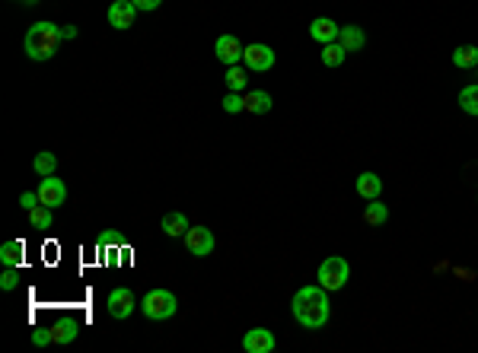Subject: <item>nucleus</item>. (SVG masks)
<instances>
[{"label": "nucleus", "instance_id": "obj_1", "mask_svg": "<svg viewBox=\"0 0 478 353\" xmlns=\"http://www.w3.org/2000/svg\"><path fill=\"white\" fill-rule=\"evenodd\" d=\"M290 312L300 322V328L306 331H319L329 325L332 315V302H329V290L322 283H312V287H300L290 300Z\"/></svg>", "mask_w": 478, "mask_h": 353}, {"label": "nucleus", "instance_id": "obj_2", "mask_svg": "<svg viewBox=\"0 0 478 353\" xmlns=\"http://www.w3.org/2000/svg\"><path fill=\"white\" fill-rule=\"evenodd\" d=\"M58 45H61V26H54V23L29 26V32H26V38H23V48L32 60H51Z\"/></svg>", "mask_w": 478, "mask_h": 353}, {"label": "nucleus", "instance_id": "obj_3", "mask_svg": "<svg viewBox=\"0 0 478 353\" xmlns=\"http://www.w3.org/2000/svg\"><path fill=\"white\" fill-rule=\"evenodd\" d=\"M176 309H179V300L173 296V290H150L147 296L141 300V312L150 318V322H166V318L176 315Z\"/></svg>", "mask_w": 478, "mask_h": 353}, {"label": "nucleus", "instance_id": "obj_4", "mask_svg": "<svg viewBox=\"0 0 478 353\" xmlns=\"http://www.w3.org/2000/svg\"><path fill=\"white\" fill-rule=\"evenodd\" d=\"M347 277H351V264H347V258L345 255H332V258H325L322 264H319V270H316V280L322 283L329 293H335V290H341L347 283Z\"/></svg>", "mask_w": 478, "mask_h": 353}, {"label": "nucleus", "instance_id": "obj_5", "mask_svg": "<svg viewBox=\"0 0 478 353\" xmlns=\"http://www.w3.org/2000/svg\"><path fill=\"white\" fill-rule=\"evenodd\" d=\"M243 67H249L252 73H268L275 70V51L265 42H252L243 48Z\"/></svg>", "mask_w": 478, "mask_h": 353}, {"label": "nucleus", "instance_id": "obj_6", "mask_svg": "<svg viewBox=\"0 0 478 353\" xmlns=\"http://www.w3.org/2000/svg\"><path fill=\"white\" fill-rule=\"evenodd\" d=\"M182 242H185L188 255H195V258H208L210 252H214V246H217L214 233H210L208 226H188V233L182 236Z\"/></svg>", "mask_w": 478, "mask_h": 353}, {"label": "nucleus", "instance_id": "obj_7", "mask_svg": "<svg viewBox=\"0 0 478 353\" xmlns=\"http://www.w3.org/2000/svg\"><path fill=\"white\" fill-rule=\"evenodd\" d=\"M106 305H108V315H112V318H118V322L131 318V315H134V309H141L138 300H134V293H131L128 287H115L112 293H108Z\"/></svg>", "mask_w": 478, "mask_h": 353}, {"label": "nucleus", "instance_id": "obj_8", "mask_svg": "<svg viewBox=\"0 0 478 353\" xmlns=\"http://www.w3.org/2000/svg\"><path fill=\"white\" fill-rule=\"evenodd\" d=\"M106 19H108L112 29H131L134 19H138V6H134L131 0H112V4H108Z\"/></svg>", "mask_w": 478, "mask_h": 353}, {"label": "nucleus", "instance_id": "obj_9", "mask_svg": "<svg viewBox=\"0 0 478 353\" xmlns=\"http://www.w3.org/2000/svg\"><path fill=\"white\" fill-rule=\"evenodd\" d=\"M214 58L220 60L223 67L243 64V45H239V38L236 36H220L214 42Z\"/></svg>", "mask_w": 478, "mask_h": 353}, {"label": "nucleus", "instance_id": "obj_10", "mask_svg": "<svg viewBox=\"0 0 478 353\" xmlns=\"http://www.w3.org/2000/svg\"><path fill=\"white\" fill-rule=\"evenodd\" d=\"M39 201L51 210L61 207V204H67V185L61 179H54V175H48V179H42V185H39Z\"/></svg>", "mask_w": 478, "mask_h": 353}, {"label": "nucleus", "instance_id": "obj_11", "mask_svg": "<svg viewBox=\"0 0 478 353\" xmlns=\"http://www.w3.org/2000/svg\"><path fill=\"white\" fill-rule=\"evenodd\" d=\"M275 344L278 341L268 328H252V331H245V337H243V350H249V353H271Z\"/></svg>", "mask_w": 478, "mask_h": 353}, {"label": "nucleus", "instance_id": "obj_12", "mask_svg": "<svg viewBox=\"0 0 478 353\" xmlns=\"http://www.w3.org/2000/svg\"><path fill=\"white\" fill-rule=\"evenodd\" d=\"M338 32H341V26L335 23V19H329V16H316L310 23V38H312V42H319V45L338 42Z\"/></svg>", "mask_w": 478, "mask_h": 353}, {"label": "nucleus", "instance_id": "obj_13", "mask_svg": "<svg viewBox=\"0 0 478 353\" xmlns=\"http://www.w3.org/2000/svg\"><path fill=\"white\" fill-rule=\"evenodd\" d=\"M354 191H357V198H364V201H377L382 194V179L377 172H360L357 179H354Z\"/></svg>", "mask_w": 478, "mask_h": 353}, {"label": "nucleus", "instance_id": "obj_14", "mask_svg": "<svg viewBox=\"0 0 478 353\" xmlns=\"http://www.w3.org/2000/svg\"><path fill=\"white\" fill-rule=\"evenodd\" d=\"M338 45L345 48L347 54H354V51H360L367 45V32L360 29V26H341V32H338Z\"/></svg>", "mask_w": 478, "mask_h": 353}, {"label": "nucleus", "instance_id": "obj_15", "mask_svg": "<svg viewBox=\"0 0 478 353\" xmlns=\"http://www.w3.org/2000/svg\"><path fill=\"white\" fill-rule=\"evenodd\" d=\"M243 102H245V112L249 115H268L271 105H275V99H271L268 90H249L243 96Z\"/></svg>", "mask_w": 478, "mask_h": 353}, {"label": "nucleus", "instance_id": "obj_16", "mask_svg": "<svg viewBox=\"0 0 478 353\" xmlns=\"http://www.w3.org/2000/svg\"><path fill=\"white\" fill-rule=\"evenodd\" d=\"M188 226H191V223H188V216L182 214V210H169V214L163 216V223H160V229L166 236H173V239H182V236L188 233Z\"/></svg>", "mask_w": 478, "mask_h": 353}, {"label": "nucleus", "instance_id": "obj_17", "mask_svg": "<svg viewBox=\"0 0 478 353\" xmlns=\"http://www.w3.org/2000/svg\"><path fill=\"white\" fill-rule=\"evenodd\" d=\"M453 67L459 70H475L478 67V45H459L453 51Z\"/></svg>", "mask_w": 478, "mask_h": 353}, {"label": "nucleus", "instance_id": "obj_18", "mask_svg": "<svg viewBox=\"0 0 478 353\" xmlns=\"http://www.w3.org/2000/svg\"><path fill=\"white\" fill-rule=\"evenodd\" d=\"M29 226L36 229V233H45V229L54 226V216H51V207H45V204H39L36 210H29Z\"/></svg>", "mask_w": 478, "mask_h": 353}, {"label": "nucleus", "instance_id": "obj_19", "mask_svg": "<svg viewBox=\"0 0 478 353\" xmlns=\"http://www.w3.org/2000/svg\"><path fill=\"white\" fill-rule=\"evenodd\" d=\"M227 90L230 93H243L245 86H249V67H239V64H233V67H227Z\"/></svg>", "mask_w": 478, "mask_h": 353}, {"label": "nucleus", "instance_id": "obj_20", "mask_svg": "<svg viewBox=\"0 0 478 353\" xmlns=\"http://www.w3.org/2000/svg\"><path fill=\"white\" fill-rule=\"evenodd\" d=\"M386 220H389V207H386V204H380V198L377 201H367V207H364V223H367V226H382Z\"/></svg>", "mask_w": 478, "mask_h": 353}, {"label": "nucleus", "instance_id": "obj_21", "mask_svg": "<svg viewBox=\"0 0 478 353\" xmlns=\"http://www.w3.org/2000/svg\"><path fill=\"white\" fill-rule=\"evenodd\" d=\"M32 169H36V175L39 179H48V175H54V169H58V156L54 153H36V159H32Z\"/></svg>", "mask_w": 478, "mask_h": 353}, {"label": "nucleus", "instance_id": "obj_22", "mask_svg": "<svg viewBox=\"0 0 478 353\" xmlns=\"http://www.w3.org/2000/svg\"><path fill=\"white\" fill-rule=\"evenodd\" d=\"M0 261H4V268H19V261H23V242H4L0 246Z\"/></svg>", "mask_w": 478, "mask_h": 353}, {"label": "nucleus", "instance_id": "obj_23", "mask_svg": "<svg viewBox=\"0 0 478 353\" xmlns=\"http://www.w3.org/2000/svg\"><path fill=\"white\" fill-rule=\"evenodd\" d=\"M51 334H54V344H71V341H77L80 325L77 322H58L51 328Z\"/></svg>", "mask_w": 478, "mask_h": 353}, {"label": "nucleus", "instance_id": "obj_24", "mask_svg": "<svg viewBox=\"0 0 478 353\" xmlns=\"http://www.w3.org/2000/svg\"><path fill=\"white\" fill-rule=\"evenodd\" d=\"M319 58H322L325 67H341V64H345V58H347V51L341 48L338 42H329V45H322V54H319Z\"/></svg>", "mask_w": 478, "mask_h": 353}, {"label": "nucleus", "instance_id": "obj_25", "mask_svg": "<svg viewBox=\"0 0 478 353\" xmlns=\"http://www.w3.org/2000/svg\"><path fill=\"white\" fill-rule=\"evenodd\" d=\"M459 108L466 115H472V118H478V83L466 86V90L459 93Z\"/></svg>", "mask_w": 478, "mask_h": 353}, {"label": "nucleus", "instance_id": "obj_26", "mask_svg": "<svg viewBox=\"0 0 478 353\" xmlns=\"http://www.w3.org/2000/svg\"><path fill=\"white\" fill-rule=\"evenodd\" d=\"M223 112H227V115H239V112H245V102H243V96H239V93H227V96H223Z\"/></svg>", "mask_w": 478, "mask_h": 353}, {"label": "nucleus", "instance_id": "obj_27", "mask_svg": "<svg viewBox=\"0 0 478 353\" xmlns=\"http://www.w3.org/2000/svg\"><path fill=\"white\" fill-rule=\"evenodd\" d=\"M0 287H4L6 293H10V290H16L19 287V270L16 268H6L4 277H0Z\"/></svg>", "mask_w": 478, "mask_h": 353}, {"label": "nucleus", "instance_id": "obj_28", "mask_svg": "<svg viewBox=\"0 0 478 353\" xmlns=\"http://www.w3.org/2000/svg\"><path fill=\"white\" fill-rule=\"evenodd\" d=\"M32 344H36V347H45V344H54L51 328H36V331H32Z\"/></svg>", "mask_w": 478, "mask_h": 353}, {"label": "nucleus", "instance_id": "obj_29", "mask_svg": "<svg viewBox=\"0 0 478 353\" xmlns=\"http://www.w3.org/2000/svg\"><path fill=\"white\" fill-rule=\"evenodd\" d=\"M39 204H42V201H39V191H26L23 198H19V207H23L26 214H29V210H36Z\"/></svg>", "mask_w": 478, "mask_h": 353}, {"label": "nucleus", "instance_id": "obj_30", "mask_svg": "<svg viewBox=\"0 0 478 353\" xmlns=\"http://www.w3.org/2000/svg\"><path fill=\"white\" fill-rule=\"evenodd\" d=\"M134 6H138V10H143V13H150V10H156V6L163 4V0H131Z\"/></svg>", "mask_w": 478, "mask_h": 353}, {"label": "nucleus", "instance_id": "obj_31", "mask_svg": "<svg viewBox=\"0 0 478 353\" xmlns=\"http://www.w3.org/2000/svg\"><path fill=\"white\" fill-rule=\"evenodd\" d=\"M77 26H61V42H73L77 38Z\"/></svg>", "mask_w": 478, "mask_h": 353}, {"label": "nucleus", "instance_id": "obj_32", "mask_svg": "<svg viewBox=\"0 0 478 353\" xmlns=\"http://www.w3.org/2000/svg\"><path fill=\"white\" fill-rule=\"evenodd\" d=\"M23 4H26V6H36V4H39V0H23Z\"/></svg>", "mask_w": 478, "mask_h": 353}, {"label": "nucleus", "instance_id": "obj_33", "mask_svg": "<svg viewBox=\"0 0 478 353\" xmlns=\"http://www.w3.org/2000/svg\"><path fill=\"white\" fill-rule=\"evenodd\" d=\"M475 70H478V67H475Z\"/></svg>", "mask_w": 478, "mask_h": 353}]
</instances>
